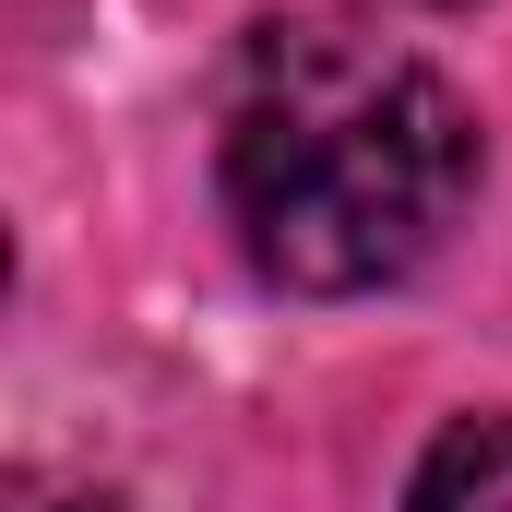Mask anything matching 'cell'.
I'll list each match as a JSON object with an SVG mask.
<instances>
[{"label":"cell","instance_id":"6da1fadb","mask_svg":"<svg viewBox=\"0 0 512 512\" xmlns=\"http://www.w3.org/2000/svg\"><path fill=\"white\" fill-rule=\"evenodd\" d=\"M227 227L286 298H370L441 251L477 203L465 96L346 24H262L227 72L215 131Z\"/></svg>","mask_w":512,"mask_h":512},{"label":"cell","instance_id":"277c9868","mask_svg":"<svg viewBox=\"0 0 512 512\" xmlns=\"http://www.w3.org/2000/svg\"><path fill=\"white\" fill-rule=\"evenodd\" d=\"M429 12H465V0H429Z\"/></svg>","mask_w":512,"mask_h":512},{"label":"cell","instance_id":"7a4b0ae2","mask_svg":"<svg viewBox=\"0 0 512 512\" xmlns=\"http://www.w3.org/2000/svg\"><path fill=\"white\" fill-rule=\"evenodd\" d=\"M405 512H512V417H453L417 453Z\"/></svg>","mask_w":512,"mask_h":512},{"label":"cell","instance_id":"3957f363","mask_svg":"<svg viewBox=\"0 0 512 512\" xmlns=\"http://www.w3.org/2000/svg\"><path fill=\"white\" fill-rule=\"evenodd\" d=\"M36 512H120V501H36Z\"/></svg>","mask_w":512,"mask_h":512}]
</instances>
